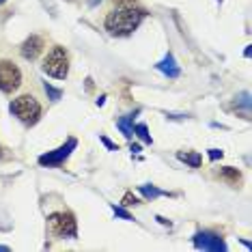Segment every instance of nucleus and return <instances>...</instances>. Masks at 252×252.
I'll use <instances>...</instances> for the list:
<instances>
[{
    "instance_id": "f257e3e1",
    "label": "nucleus",
    "mask_w": 252,
    "mask_h": 252,
    "mask_svg": "<svg viewBox=\"0 0 252 252\" xmlns=\"http://www.w3.org/2000/svg\"><path fill=\"white\" fill-rule=\"evenodd\" d=\"M142 18H145V11L131 9V7H121V9L110 11V13H108L106 31L110 32V35H117V37L131 35V32L140 26Z\"/></svg>"
},
{
    "instance_id": "f03ea898",
    "label": "nucleus",
    "mask_w": 252,
    "mask_h": 252,
    "mask_svg": "<svg viewBox=\"0 0 252 252\" xmlns=\"http://www.w3.org/2000/svg\"><path fill=\"white\" fill-rule=\"evenodd\" d=\"M11 112L26 125H35L41 117V106L32 95H20L18 99L11 101Z\"/></svg>"
},
{
    "instance_id": "7ed1b4c3",
    "label": "nucleus",
    "mask_w": 252,
    "mask_h": 252,
    "mask_svg": "<svg viewBox=\"0 0 252 252\" xmlns=\"http://www.w3.org/2000/svg\"><path fill=\"white\" fill-rule=\"evenodd\" d=\"M43 71L52 78L65 80L67 73H69V59H67V52L63 48H54L52 52L45 56L43 61Z\"/></svg>"
},
{
    "instance_id": "20e7f679",
    "label": "nucleus",
    "mask_w": 252,
    "mask_h": 252,
    "mask_svg": "<svg viewBox=\"0 0 252 252\" xmlns=\"http://www.w3.org/2000/svg\"><path fill=\"white\" fill-rule=\"evenodd\" d=\"M48 224H50V231L59 237H76L78 235V228H76V220H73L71 214H52L48 218Z\"/></svg>"
},
{
    "instance_id": "39448f33",
    "label": "nucleus",
    "mask_w": 252,
    "mask_h": 252,
    "mask_svg": "<svg viewBox=\"0 0 252 252\" xmlns=\"http://www.w3.org/2000/svg\"><path fill=\"white\" fill-rule=\"evenodd\" d=\"M22 84V71L15 63L0 61V91L4 93H13Z\"/></svg>"
},
{
    "instance_id": "423d86ee",
    "label": "nucleus",
    "mask_w": 252,
    "mask_h": 252,
    "mask_svg": "<svg viewBox=\"0 0 252 252\" xmlns=\"http://www.w3.org/2000/svg\"><path fill=\"white\" fill-rule=\"evenodd\" d=\"M194 246H196L198 250H209V252H224L226 250V242L218 233H211V231H200L194 235Z\"/></svg>"
},
{
    "instance_id": "0eeeda50",
    "label": "nucleus",
    "mask_w": 252,
    "mask_h": 252,
    "mask_svg": "<svg viewBox=\"0 0 252 252\" xmlns=\"http://www.w3.org/2000/svg\"><path fill=\"white\" fill-rule=\"evenodd\" d=\"M76 145H78L76 138H69L63 147L56 149V151L43 153V156L39 158V164H41V166H61L67 158H69V153L73 151V149H76Z\"/></svg>"
},
{
    "instance_id": "6e6552de",
    "label": "nucleus",
    "mask_w": 252,
    "mask_h": 252,
    "mask_svg": "<svg viewBox=\"0 0 252 252\" xmlns=\"http://www.w3.org/2000/svg\"><path fill=\"white\" fill-rule=\"evenodd\" d=\"M43 52V39L41 37H37V35H32V37H28L24 43H22V56L28 61H32V59H37L39 54Z\"/></svg>"
},
{
    "instance_id": "1a4fd4ad",
    "label": "nucleus",
    "mask_w": 252,
    "mask_h": 252,
    "mask_svg": "<svg viewBox=\"0 0 252 252\" xmlns=\"http://www.w3.org/2000/svg\"><path fill=\"white\" fill-rule=\"evenodd\" d=\"M156 67H158V71H162L164 76H168V78H179V73H181L179 65H177V61H175V56L170 54V52L166 54Z\"/></svg>"
},
{
    "instance_id": "9d476101",
    "label": "nucleus",
    "mask_w": 252,
    "mask_h": 252,
    "mask_svg": "<svg viewBox=\"0 0 252 252\" xmlns=\"http://www.w3.org/2000/svg\"><path fill=\"white\" fill-rule=\"evenodd\" d=\"M134 114H127V117H123V119H119L117 121V127L123 131L125 136H127V138H131V136H134Z\"/></svg>"
},
{
    "instance_id": "9b49d317",
    "label": "nucleus",
    "mask_w": 252,
    "mask_h": 252,
    "mask_svg": "<svg viewBox=\"0 0 252 252\" xmlns=\"http://www.w3.org/2000/svg\"><path fill=\"white\" fill-rule=\"evenodd\" d=\"M177 158H179L181 162L190 164L192 168H198V166H200V156H198V153H188V151L183 153V151H179V153H177Z\"/></svg>"
},
{
    "instance_id": "f8f14e48",
    "label": "nucleus",
    "mask_w": 252,
    "mask_h": 252,
    "mask_svg": "<svg viewBox=\"0 0 252 252\" xmlns=\"http://www.w3.org/2000/svg\"><path fill=\"white\" fill-rule=\"evenodd\" d=\"M138 190H140V194L145 198H158V196H162L164 194L162 190H158V188H153V186H140Z\"/></svg>"
},
{
    "instance_id": "ddd939ff",
    "label": "nucleus",
    "mask_w": 252,
    "mask_h": 252,
    "mask_svg": "<svg viewBox=\"0 0 252 252\" xmlns=\"http://www.w3.org/2000/svg\"><path fill=\"white\" fill-rule=\"evenodd\" d=\"M220 177H222V179H226V181H231V183H237L242 175H239V170H235V168H231V166H226V168L222 170Z\"/></svg>"
},
{
    "instance_id": "4468645a",
    "label": "nucleus",
    "mask_w": 252,
    "mask_h": 252,
    "mask_svg": "<svg viewBox=\"0 0 252 252\" xmlns=\"http://www.w3.org/2000/svg\"><path fill=\"white\" fill-rule=\"evenodd\" d=\"M43 91L48 93V97H50L52 101H59L61 97H63V91H61V89H54L52 84H48V82H43Z\"/></svg>"
},
{
    "instance_id": "2eb2a0df",
    "label": "nucleus",
    "mask_w": 252,
    "mask_h": 252,
    "mask_svg": "<svg viewBox=\"0 0 252 252\" xmlns=\"http://www.w3.org/2000/svg\"><path fill=\"white\" fill-rule=\"evenodd\" d=\"M134 134H138L140 138L147 142V145H149V142H151V134H149V129H147V125H145V123L134 125Z\"/></svg>"
},
{
    "instance_id": "dca6fc26",
    "label": "nucleus",
    "mask_w": 252,
    "mask_h": 252,
    "mask_svg": "<svg viewBox=\"0 0 252 252\" xmlns=\"http://www.w3.org/2000/svg\"><path fill=\"white\" fill-rule=\"evenodd\" d=\"M112 211H114V214H117L119 218H123V220H134V218H131L123 207H117V205H112Z\"/></svg>"
},
{
    "instance_id": "f3484780",
    "label": "nucleus",
    "mask_w": 252,
    "mask_h": 252,
    "mask_svg": "<svg viewBox=\"0 0 252 252\" xmlns=\"http://www.w3.org/2000/svg\"><path fill=\"white\" fill-rule=\"evenodd\" d=\"M123 203H125V205H136V203H138V198H134L131 194H125V196H123Z\"/></svg>"
},
{
    "instance_id": "a211bd4d",
    "label": "nucleus",
    "mask_w": 252,
    "mask_h": 252,
    "mask_svg": "<svg viewBox=\"0 0 252 252\" xmlns=\"http://www.w3.org/2000/svg\"><path fill=\"white\" fill-rule=\"evenodd\" d=\"M209 158H211V159L222 158V151H220V149H209Z\"/></svg>"
},
{
    "instance_id": "6ab92c4d",
    "label": "nucleus",
    "mask_w": 252,
    "mask_h": 252,
    "mask_svg": "<svg viewBox=\"0 0 252 252\" xmlns=\"http://www.w3.org/2000/svg\"><path fill=\"white\" fill-rule=\"evenodd\" d=\"M136 0H114V4H121V7H129V4H134Z\"/></svg>"
},
{
    "instance_id": "aec40b11",
    "label": "nucleus",
    "mask_w": 252,
    "mask_h": 252,
    "mask_svg": "<svg viewBox=\"0 0 252 252\" xmlns=\"http://www.w3.org/2000/svg\"><path fill=\"white\" fill-rule=\"evenodd\" d=\"M101 140H104V145H106L108 149H117V147H114V145H112V142H110V140H108V138H104V136H101Z\"/></svg>"
},
{
    "instance_id": "412c9836",
    "label": "nucleus",
    "mask_w": 252,
    "mask_h": 252,
    "mask_svg": "<svg viewBox=\"0 0 252 252\" xmlns=\"http://www.w3.org/2000/svg\"><path fill=\"white\" fill-rule=\"evenodd\" d=\"M0 252H9V248L7 246H0Z\"/></svg>"
},
{
    "instance_id": "4be33fe9",
    "label": "nucleus",
    "mask_w": 252,
    "mask_h": 252,
    "mask_svg": "<svg viewBox=\"0 0 252 252\" xmlns=\"http://www.w3.org/2000/svg\"><path fill=\"white\" fill-rule=\"evenodd\" d=\"M2 2H4V0H0V4H2Z\"/></svg>"
}]
</instances>
